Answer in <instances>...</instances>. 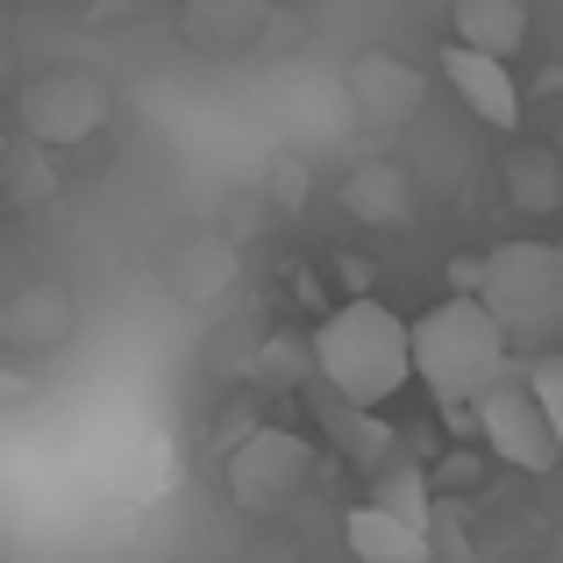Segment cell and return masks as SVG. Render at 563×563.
<instances>
[{
    "mask_svg": "<svg viewBox=\"0 0 563 563\" xmlns=\"http://www.w3.org/2000/svg\"><path fill=\"white\" fill-rule=\"evenodd\" d=\"M450 22H456L464 51H485V57L514 65L528 43V0H450Z\"/></svg>",
    "mask_w": 563,
    "mask_h": 563,
    "instance_id": "9c48e42d",
    "label": "cell"
},
{
    "mask_svg": "<svg viewBox=\"0 0 563 563\" xmlns=\"http://www.w3.org/2000/svg\"><path fill=\"white\" fill-rule=\"evenodd\" d=\"M314 372L329 393L357 399V407H385L413 378V329L385 300H350L314 329Z\"/></svg>",
    "mask_w": 563,
    "mask_h": 563,
    "instance_id": "7a4b0ae2",
    "label": "cell"
},
{
    "mask_svg": "<svg viewBox=\"0 0 563 563\" xmlns=\"http://www.w3.org/2000/svg\"><path fill=\"white\" fill-rule=\"evenodd\" d=\"M343 536H350V556H357V563H428V556H435L428 528L393 521V514L372 507V499H364V507H350Z\"/></svg>",
    "mask_w": 563,
    "mask_h": 563,
    "instance_id": "30bf717a",
    "label": "cell"
},
{
    "mask_svg": "<svg viewBox=\"0 0 563 563\" xmlns=\"http://www.w3.org/2000/svg\"><path fill=\"white\" fill-rule=\"evenodd\" d=\"M528 393H536L542 421L556 428V450H563V357H536V364H528Z\"/></svg>",
    "mask_w": 563,
    "mask_h": 563,
    "instance_id": "2e32d148",
    "label": "cell"
},
{
    "mask_svg": "<svg viewBox=\"0 0 563 563\" xmlns=\"http://www.w3.org/2000/svg\"><path fill=\"white\" fill-rule=\"evenodd\" d=\"M0 165H8V129H0Z\"/></svg>",
    "mask_w": 563,
    "mask_h": 563,
    "instance_id": "ac0fdd59",
    "label": "cell"
},
{
    "mask_svg": "<svg viewBox=\"0 0 563 563\" xmlns=\"http://www.w3.org/2000/svg\"><path fill=\"white\" fill-rule=\"evenodd\" d=\"M442 79H450V93L464 100L485 129H499V136H507V129H521V86H514L507 57H485V51L450 43V51H442Z\"/></svg>",
    "mask_w": 563,
    "mask_h": 563,
    "instance_id": "52a82bcc",
    "label": "cell"
},
{
    "mask_svg": "<svg viewBox=\"0 0 563 563\" xmlns=\"http://www.w3.org/2000/svg\"><path fill=\"white\" fill-rule=\"evenodd\" d=\"M22 393H29L22 378H0V407H14V399H22Z\"/></svg>",
    "mask_w": 563,
    "mask_h": 563,
    "instance_id": "e0dca14e",
    "label": "cell"
},
{
    "mask_svg": "<svg viewBox=\"0 0 563 563\" xmlns=\"http://www.w3.org/2000/svg\"><path fill=\"white\" fill-rule=\"evenodd\" d=\"M307 478H314V450H307L300 435H286V428H257V435L229 456V493L243 499L250 514L286 507L292 493H307Z\"/></svg>",
    "mask_w": 563,
    "mask_h": 563,
    "instance_id": "5b68a950",
    "label": "cell"
},
{
    "mask_svg": "<svg viewBox=\"0 0 563 563\" xmlns=\"http://www.w3.org/2000/svg\"><path fill=\"white\" fill-rule=\"evenodd\" d=\"M314 413H321V428H329V442L357 471H372V478H378V471L393 464V428L378 421V407H357V399H343V393H329V385H321V407Z\"/></svg>",
    "mask_w": 563,
    "mask_h": 563,
    "instance_id": "ba28073f",
    "label": "cell"
},
{
    "mask_svg": "<svg viewBox=\"0 0 563 563\" xmlns=\"http://www.w3.org/2000/svg\"><path fill=\"white\" fill-rule=\"evenodd\" d=\"M350 207H357L364 221H385V214H407V172L399 165H364L357 179H350Z\"/></svg>",
    "mask_w": 563,
    "mask_h": 563,
    "instance_id": "9a60e30c",
    "label": "cell"
},
{
    "mask_svg": "<svg viewBox=\"0 0 563 563\" xmlns=\"http://www.w3.org/2000/svg\"><path fill=\"white\" fill-rule=\"evenodd\" d=\"M556 278H563V243H556Z\"/></svg>",
    "mask_w": 563,
    "mask_h": 563,
    "instance_id": "d6986e66",
    "label": "cell"
},
{
    "mask_svg": "<svg viewBox=\"0 0 563 563\" xmlns=\"http://www.w3.org/2000/svg\"><path fill=\"white\" fill-rule=\"evenodd\" d=\"M372 507H385L393 521H407V528H428L435 521V485H428V471L421 464H385L378 478H372Z\"/></svg>",
    "mask_w": 563,
    "mask_h": 563,
    "instance_id": "7c38bea8",
    "label": "cell"
},
{
    "mask_svg": "<svg viewBox=\"0 0 563 563\" xmlns=\"http://www.w3.org/2000/svg\"><path fill=\"white\" fill-rule=\"evenodd\" d=\"M71 335V300L57 286H29L0 307V343L8 350H51Z\"/></svg>",
    "mask_w": 563,
    "mask_h": 563,
    "instance_id": "8fae6325",
    "label": "cell"
},
{
    "mask_svg": "<svg viewBox=\"0 0 563 563\" xmlns=\"http://www.w3.org/2000/svg\"><path fill=\"white\" fill-rule=\"evenodd\" d=\"M471 421H478L485 450H493L499 464L528 471V478H542V471H556V464H563V450H556V428L542 421L536 393H528V372L499 378L493 393H478V399H471Z\"/></svg>",
    "mask_w": 563,
    "mask_h": 563,
    "instance_id": "277c9868",
    "label": "cell"
},
{
    "mask_svg": "<svg viewBox=\"0 0 563 563\" xmlns=\"http://www.w3.org/2000/svg\"><path fill=\"white\" fill-rule=\"evenodd\" d=\"M478 300L485 314L507 329L514 357H550L556 329H563V278H556V250L550 243H499L478 264Z\"/></svg>",
    "mask_w": 563,
    "mask_h": 563,
    "instance_id": "3957f363",
    "label": "cell"
},
{
    "mask_svg": "<svg viewBox=\"0 0 563 563\" xmlns=\"http://www.w3.org/2000/svg\"><path fill=\"white\" fill-rule=\"evenodd\" d=\"M0 192H8L14 207H43V200L57 192V179H51V157H43V143H36V136H22V143L8 136V165H0Z\"/></svg>",
    "mask_w": 563,
    "mask_h": 563,
    "instance_id": "4fadbf2b",
    "label": "cell"
},
{
    "mask_svg": "<svg viewBox=\"0 0 563 563\" xmlns=\"http://www.w3.org/2000/svg\"><path fill=\"white\" fill-rule=\"evenodd\" d=\"M407 329H413V378L435 393V407H471L499 378H514V343L485 314L478 292H450L442 307H428Z\"/></svg>",
    "mask_w": 563,
    "mask_h": 563,
    "instance_id": "6da1fadb",
    "label": "cell"
},
{
    "mask_svg": "<svg viewBox=\"0 0 563 563\" xmlns=\"http://www.w3.org/2000/svg\"><path fill=\"white\" fill-rule=\"evenodd\" d=\"M507 192H514V207L521 214H550V207L563 200V157H550V151H521L507 165Z\"/></svg>",
    "mask_w": 563,
    "mask_h": 563,
    "instance_id": "5bb4252c",
    "label": "cell"
},
{
    "mask_svg": "<svg viewBox=\"0 0 563 563\" xmlns=\"http://www.w3.org/2000/svg\"><path fill=\"white\" fill-rule=\"evenodd\" d=\"M22 122L36 143H86L100 122H108V93L79 71H51L22 93Z\"/></svg>",
    "mask_w": 563,
    "mask_h": 563,
    "instance_id": "8992f818",
    "label": "cell"
}]
</instances>
